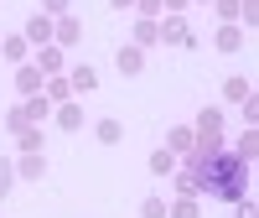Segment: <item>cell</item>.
Masks as SVG:
<instances>
[{"label":"cell","mask_w":259,"mask_h":218,"mask_svg":"<svg viewBox=\"0 0 259 218\" xmlns=\"http://www.w3.org/2000/svg\"><path fill=\"white\" fill-rule=\"evenodd\" d=\"M244 182V166H239V156H228V151H212V156L202 161V187L207 192H218V198H239V187Z\"/></svg>","instance_id":"6da1fadb"}]
</instances>
